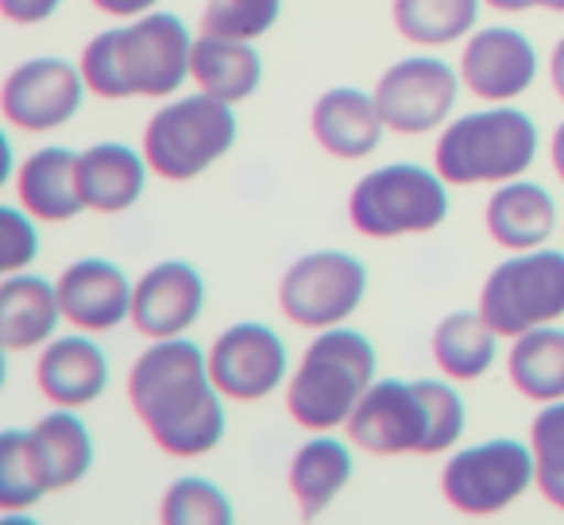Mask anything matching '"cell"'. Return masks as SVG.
I'll use <instances>...</instances> for the list:
<instances>
[{"label":"cell","instance_id":"obj_17","mask_svg":"<svg viewBox=\"0 0 564 525\" xmlns=\"http://www.w3.org/2000/svg\"><path fill=\"white\" fill-rule=\"evenodd\" d=\"M310 132H314V140L333 158L356 163V158H368L383 143V132H391V128H387L383 112H379L376 94L337 86V89H325L314 101V109H310Z\"/></svg>","mask_w":564,"mask_h":525},{"label":"cell","instance_id":"obj_32","mask_svg":"<svg viewBox=\"0 0 564 525\" xmlns=\"http://www.w3.org/2000/svg\"><path fill=\"white\" fill-rule=\"evenodd\" d=\"M282 17V0H205L202 32L220 40H259Z\"/></svg>","mask_w":564,"mask_h":525},{"label":"cell","instance_id":"obj_31","mask_svg":"<svg viewBox=\"0 0 564 525\" xmlns=\"http://www.w3.org/2000/svg\"><path fill=\"white\" fill-rule=\"evenodd\" d=\"M530 448L538 460V491L564 514V398L545 402L530 425Z\"/></svg>","mask_w":564,"mask_h":525},{"label":"cell","instance_id":"obj_21","mask_svg":"<svg viewBox=\"0 0 564 525\" xmlns=\"http://www.w3.org/2000/svg\"><path fill=\"white\" fill-rule=\"evenodd\" d=\"M63 321L58 286L43 275H9L0 283V348L4 352H32L55 340Z\"/></svg>","mask_w":564,"mask_h":525},{"label":"cell","instance_id":"obj_18","mask_svg":"<svg viewBox=\"0 0 564 525\" xmlns=\"http://www.w3.org/2000/svg\"><path fill=\"white\" fill-rule=\"evenodd\" d=\"M35 383L43 398L66 409H82L97 402L109 386V360L101 344L89 337H55L43 344L35 363Z\"/></svg>","mask_w":564,"mask_h":525},{"label":"cell","instance_id":"obj_4","mask_svg":"<svg viewBox=\"0 0 564 525\" xmlns=\"http://www.w3.org/2000/svg\"><path fill=\"white\" fill-rule=\"evenodd\" d=\"M376 344L348 325L317 329L286 383V414L310 433H329L352 417L356 402L376 383Z\"/></svg>","mask_w":564,"mask_h":525},{"label":"cell","instance_id":"obj_33","mask_svg":"<svg viewBox=\"0 0 564 525\" xmlns=\"http://www.w3.org/2000/svg\"><path fill=\"white\" fill-rule=\"evenodd\" d=\"M0 228H4V259H0V271L4 275H17L40 255V232H35V217L24 205H4L0 209Z\"/></svg>","mask_w":564,"mask_h":525},{"label":"cell","instance_id":"obj_38","mask_svg":"<svg viewBox=\"0 0 564 525\" xmlns=\"http://www.w3.org/2000/svg\"><path fill=\"white\" fill-rule=\"evenodd\" d=\"M484 4H491L495 12H530V9H538V0H484Z\"/></svg>","mask_w":564,"mask_h":525},{"label":"cell","instance_id":"obj_3","mask_svg":"<svg viewBox=\"0 0 564 525\" xmlns=\"http://www.w3.org/2000/svg\"><path fill=\"white\" fill-rule=\"evenodd\" d=\"M468 409L448 383L376 379L345 422L348 440L371 456H437L464 437Z\"/></svg>","mask_w":564,"mask_h":525},{"label":"cell","instance_id":"obj_2","mask_svg":"<svg viewBox=\"0 0 564 525\" xmlns=\"http://www.w3.org/2000/svg\"><path fill=\"white\" fill-rule=\"evenodd\" d=\"M189 58H194V35L186 20L151 9L132 24L94 35L78 66L86 89L101 101H128V97L163 101L178 94L186 78H194Z\"/></svg>","mask_w":564,"mask_h":525},{"label":"cell","instance_id":"obj_24","mask_svg":"<svg viewBox=\"0 0 564 525\" xmlns=\"http://www.w3.org/2000/svg\"><path fill=\"white\" fill-rule=\"evenodd\" d=\"M352 479V452L337 437H314L294 452L291 460V491L299 502L302 522H314L333 506L340 491Z\"/></svg>","mask_w":564,"mask_h":525},{"label":"cell","instance_id":"obj_35","mask_svg":"<svg viewBox=\"0 0 564 525\" xmlns=\"http://www.w3.org/2000/svg\"><path fill=\"white\" fill-rule=\"evenodd\" d=\"M159 0H94V9L105 12V17H143V12L155 9Z\"/></svg>","mask_w":564,"mask_h":525},{"label":"cell","instance_id":"obj_27","mask_svg":"<svg viewBox=\"0 0 564 525\" xmlns=\"http://www.w3.org/2000/svg\"><path fill=\"white\" fill-rule=\"evenodd\" d=\"M32 437L43 456V468H47L51 491L78 486L89 475V468H94V437H89L86 422L78 414L58 406L55 414L40 417L32 425Z\"/></svg>","mask_w":564,"mask_h":525},{"label":"cell","instance_id":"obj_9","mask_svg":"<svg viewBox=\"0 0 564 525\" xmlns=\"http://www.w3.org/2000/svg\"><path fill=\"white\" fill-rule=\"evenodd\" d=\"M538 483V460L522 440H484L448 456L441 471V494L464 517H495L510 510Z\"/></svg>","mask_w":564,"mask_h":525},{"label":"cell","instance_id":"obj_28","mask_svg":"<svg viewBox=\"0 0 564 525\" xmlns=\"http://www.w3.org/2000/svg\"><path fill=\"white\" fill-rule=\"evenodd\" d=\"M484 0H394L391 17L406 43L417 47H448L476 32Z\"/></svg>","mask_w":564,"mask_h":525},{"label":"cell","instance_id":"obj_7","mask_svg":"<svg viewBox=\"0 0 564 525\" xmlns=\"http://www.w3.org/2000/svg\"><path fill=\"white\" fill-rule=\"evenodd\" d=\"M236 132L240 124L232 105L202 89L155 109V117L143 128V155L159 178L189 182L232 151Z\"/></svg>","mask_w":564,"mask_h":525},{"label":"cell","instance_id":"obj_20","mask_svg":"<svg viewBox=\"0 0 564 525\" xmlns=\"http://www.w3.org/2000/svg\"><path fill=\"white\" fill-rule=\"evenodd\" d=\"M17 197L35 220L63 225L86 212L78 189V151L70 147H40L24 158L17 174Z\"/></svg>","mask_w":564,"mask_h":525},{"label":"cell","instance_id":"obj_8","mask_svg":"<svg viewBox=\"0 0 564 525\" xmlns=\"http://www.w3.org/2000/svg\"><path fill=\"white\" fill-rule=\"evenodd\" d=\"M479 314L499 337H522L564 317V251H514L484 278Z\"/></svg>","mask_w":564,"mask_h":525},{"label":"cell","instance_id":"obj_22","mask_svg":"<svg viewBox=\"0 0 564 525\" xmlns=\"http://www.w3.org/2000/svg\"><path fill=\"white\" fill-rule=\"evenodd\" d=\"M484 225L487 236L507 251L545 248V240L556 232V201L538 182L510 178L487 201Z\"/></svg>","mask_w":564,"mask_h":525},{"label":"cell","instance_id":"obj_36","mask_svg":"<svg viewBox=\"0 0 564 525\" xmlns=\"http://www.w3.org/2000/svg\"><path fill=\"white\" fill-rule=\"evenodd\" d=\"M549 78H553V94L564 101V35L556 40L553 58H549Z\"/></svg>","mask_w":564,"mask_h":525},{"label":"cell","instance_id":"obj_25","mask_svg":"<svg viewBox=\"0 0 564 525\" xmlns=\"http://www.w3.org/2000/svg\"><path fill=\"white\" fill-rule=\"evenodd\" d=\"M507 371L522 398L541 402V406L564 398V329L538 325V329L514 337Z\"/></svg>","mask_w":564,"mask_h":525},{"label":"cell","instance_id":"obj_13","mask_svg":"<svg viewBox=\"0 0 564 525\" xmlns=\"http://www.w3.org/2000/svg\"><path fill=\"white\" fill-rule=\"evenodd\" d=\"M209 375L217 391L232 402H263L286 383V344L274 329L259 321H236L213 340Z\"/></svg>","mask_w":564,"mask_h":525},{"label":"cell","instance_id":"obj_19","mask_svg":"<svg viewBox=\"0 0 564 525\" xmlns=\"http://www.w3.org/2000/svg\"><path fill=\"white\" fill-rule=\"evenodd\" d=\"M148 155L128 143H94L78 151V189L86 209L94 212H124L143 197L148 186Z\"/></svg>","mask_w":564,"mask_h":525},{"label":"cell","instance_id":"obj_6","mask_svg":"<svg viewBox=\"0 0 564 525\" xmlns=\"http://www.w3.org/2000/svg\"><path fill=\"white\" fill-rule=\"evenodd\" d=\"M448 217V182L437 166L387 163L368 171L348 194V220L371 240L425 236Z\"/></svg>","mask_w":564,"mask_h":525},{"label":"cell","instance_id":"obj_5","mask_svg":"<svg viewBox=\"0 0 564 525\" xmlns=\"http://www.w3.org/2000/svg\"><path fill=\"white\" fill-rule=\"evenodd\" d=\"M538 124L522 109L495 105L456 117L433 147V166L448 186H487L522 178L538 158Z\"/></svg>","mask_w":564,"mask_h":525},{"label":"cell","instance_id":"obj_26","mask_svg":"<svg viewBox=\"0 0 564 525\" xmlns=\"http://www.w3.org/2000/svg\"><path fill=\"white\" fill-rule=\"evenodd\" d=\"M495 340L499 332L484 321V314L460 309L433 329V360L453 383H476L495 368Z\"/></svg>","mask_w":564,"mask_h":525},{"label":"cell","instance_id":"obj_39","mask_svg":"<svg viewBox=\"0 0 564 525\" xmlns=\"http://www.w3.org/2000/svg\"><path fill=\"white\" fill-rule=\"evenodd\" d=\"M538 9L556 12V17H561V12H564V0H538Z\"/></svg>","mask_w":564,"mask_h":525},{"label":"cell","instance_id":"obj_37","mask_svg":"<svg viewBox=\"0 0 564 525\" xmlns=\"http://www.w3.org/2000/svg\"><path fill=\"white\" fill-rule=\"evenodd\" d=\"M553 171H556V178L564 182V120L556 124V132H553Z\"/></svg>","mask_w":564,"mask_h":525},{"label":"cell","instance_id":"obj_14","mask_svg":"<svg viewBox=\"0 0 564 525\" xmlns=\"http://www.w3.org/2000/svg\"><path fill=\"white\" fill-rule=\"evenodd\" d=\"M460 81L479 101H518L538 81V47L518 28H479L464 43Z\"/></svg>","mask_w":564,"mask_h":525},{"label":"cell","instance_id":"obj_16","mask_svg":"<svg viewBox=\"0 0 564 525\" xmlns=\"http://www.w3.org/2000/svg\"><path fill=\"white\" fill-rule=\"evenodd\" d=\"M58 306L63 321L82 332H109L120 321H132V291L128 275L109 259H74L58 275Z\"/></svg>","mask_w":564,"mask_h":525},{"label":"cell","instance_id":"obj_30","mask_svg":"<svg viewBox=\"0 0 564 525\" xmlns=\"http://www.w3.org/2000/svg\"><path fill=\"white\" fill-rule=\"evenodd\" d=\"M159 517H163V525H232L236 510L232 499L217 483L186 475V479H174L163 491Z\"/></svg>","mask_w":564,"mask_h":525},{"label":"cell","instance_id":"obj_15","mask_svg":"<svg viewBox=\"0 0 564 525\" xmlns=\"http://www.w3.org/2000/svg\"><path fill=\"white\" fill-rule=\"evenodd\" d=\"M205 309V283L186 259H163L140 275L132 291V325L148 340L186 337Z\"/></svg>","mask_w":564,"mask_h":525},{"label":"cell","instance_id":"obj_1","mask_svg":"<svg viewBox=\"0 0 564 525\" xmlns=\"http://www.w3.org/2000/svg\"><path fill=\"white\" fill-rule=\"evenodd\" d=\"M225 394L209 356L186 337L155 340L128 371V402L166 456L197 460L225 440Z\"/></svg>","mask_w":564,"mask_h":525},{"label":"cell","instance_id":"obj_10","mask_svg":"<svg viewBox=\"0 0 564 525\" xmlns=\"http://www.w3.org/2000/svg\"><path fill=\"white\" fill-rule=\"evenodd\" d=\"M368 294V267L348 251H310L279 278V309L302 329L345 325Z\"/></svg>","mask_w":564,"mask_h":525},{"label":"cell","instance_id":"obj_34","mask_svg":"<svg viewBox=\"0 0 564 525\" xmlns=\"http://www.w3.org/2000/svg\"><path fill=\"white\" fill-rule=\"evenodd\" d=\"M58 4L63 0H0V12H4V20H12V24H47L51 17L58 12Z\"/></svg>","mask_w":564,"mask_h":525},{"label":"cell","instance_id":"obj_23","mask_svg":"<svg viewBox=\"0 0 564 525\" xmlns=\"http://www.w3.org/2000/svg\"><path fill=\"white\" fill-rule=\"evenodd\" d=\"M189 70L205 94L240 105L256 97L259 81H263V58L248 40H220V35L202 32V40H194Z\"/></svg>","mask_w":564,"mask_h":525},{"label":"cell","instance_id":"obj_11","mask_svg":"<svg viewBox=\"0 0 564 525\" xmlns=\"http://www.w3.org/2000/svg\"><path fill=\"white\" fill-rule=\"evenodd\" d=\"M460 74L433 55H414L394 63L379 78L376 101L387 128L399 135H425L453 117L456 94H460Z\"/></svg>","mask_w":564,"mask_h":525},{"label":"cell","instance_id":"obj_29","mask_svg":"<svg viewBox=\"0 0 564 525\" xmlns=\"http://www.w3.org/2000/svg\"><path fill=\"white\" fill-rule=\"evenodd\" d=\"M47 491V468H43L32 429L0 433V510L17 514V510L35 506Z\"/></svg>","mask_w":564,"mask_h":525},{"label":"cell","instance_id":"obj_12","mask_svg":"<svg viewBox=\"0 0 564 525\" xmlns=\"http://www.w3.org/2000/svg\"><path fill=\"white\" fill-rule=\"evenodd\" d=\"M86 97L82 66H70L66 58L40 55L20 63L0 86V112L20 132H55L70 124Z\"/></svg>","mask_w":564,"mask_h":525}]
</instances>
